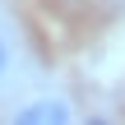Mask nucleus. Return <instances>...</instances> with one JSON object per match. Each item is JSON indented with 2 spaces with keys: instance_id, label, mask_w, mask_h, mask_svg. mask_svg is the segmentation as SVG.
I'll return each mask as SVG.
<instances>
[{
  "instance_id": "nucleus-2",
  "label": "nucleus",
  "mask_w": 125,
  "mask_h": 125,
  "mask_svg": "<svg viewBox=\"0 0 125 125\" xmlns=\"http://www.w3.org/2000/svg\"><path fill=\"white\" fill-rule=\"evenodd\" d=\"M32 74V46H28V32L19 23V14L9 9V0H0V102H14Z\"/></svg>"
},
{
  "instance_id": "nucleus-1",
  "label": "nucleus",
  "mask_w": 125,
  "mask_h": 125,
  "mask_svg": "<svg viewBox=\"0 0 125 125\" xmlns=\"http://www.w3.org/2000/svg\"><path fill=\"white\" fill-rule=\"evenodd\" d=\"M79 102L70 97V88L56 83H32L23 88L14 102H5L0 125H79Z\"/></svg>"
},
{
  "instance_id": "nucleus-3",
  "label": "nucleus",
  "mask_w": 125,
  "mask_h": 125,
  "mask_svg": "<svg viewBox=\"0 0 125 125\" xmlns=\"http://www.w3.org/2000/svg\"><path fill=\"white\" fill-rule=\"evenodd\" d=\"M79 125H121V121H116L111 111H83V116H79Z\"/></svg>"
}]
</instances>
